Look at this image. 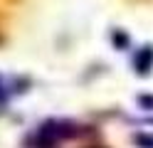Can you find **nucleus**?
Returning <instances> with one entry per match:
<instances>
[{"mask_svg":"<svg viewBox=\"0 0 153 148\" xmlns=\"http://www.w3.org/2000/svg\"><path fill=\"white\" fill-rule=\"evenodd\" d=\"M133 64H136V72L138 74H148L151 67H153V47H143L141 52L136 54Z\"/></svg>","mask_w":153,"mask_h":148,"instance_id":"f257e3e1","label":"nucleus"}]
</instances>
